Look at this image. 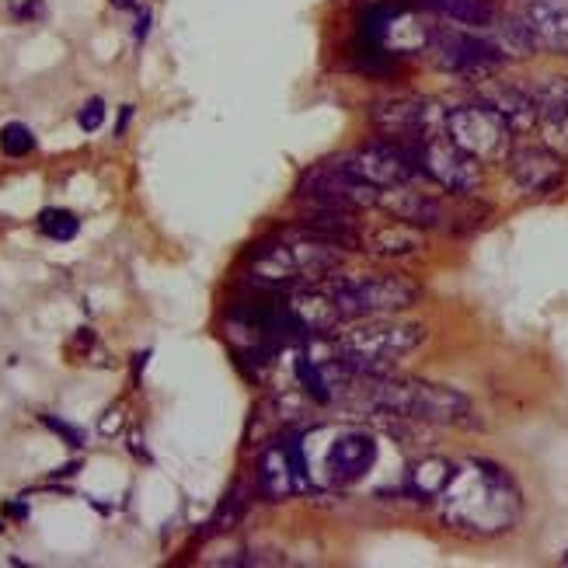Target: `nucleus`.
<instances>
[{
	"label": "nucleus",
	"mask_w": 568,
	"mask_h": 568,
	"mask_svg": "<svg viewBox=\"0 0 568 568\" xmlns=\"http://www.w3.org/2000/svg\"><path fill=\"white\" fill-rule=\"evenodd\" d=\"M481 102L488 109H496L506 122L509 130H534L537 126V102H534V91H524L516 84H506V81H491L481 88Z\"/></svg>",
	"instance_id": "20"
},
{
	"label": "nucleus",
	"mask_w": 568,
	"mask_h": 568,
	"mask_svg": "<svg viewBox=\"0 0 568 568\" xmlns=\"http://www.w3.org/2000/svg\"><path fill=\"white\" fill-rule=\"evenodd\" d=\"M14 14H18L21 21H29V18H36V14H42V0H29V4L18 8Z\"/></svg>",
	"instance_id": "27"
},
{
	"label": "nucleus",
	"mask_w": 568,
	"mask_h": 568,
	"mask_svg": "<svg viewBox=\"0 0 568 568\" xmlns=\"http://www.w3.org/2000/svg\"><path fill=\"white\" fill-rule=\"evenodd\" d=\"M377 436L366 429H338L332 433L328 447L321 450V460L307 464L311 485L325 488H349L359 485L377 464Z\"/></svg>",
	"instance_id": "7"
},
{
	"label": "nucleus",
	"mask_w": 568,
	"mask_h": 568,
	"mask_svg": "<svg viewBox=\"0 0 568 568\" xmlns=\"http://www.w3.org/2000/svg\"><path fill=\"white\" fill-rule=\"evenodd\" d=\"M255 485L265 503H286L301 491H311V471L304 457V439H273L258 454Z\"/></svg>",
	"instance_id": "11"
},
{
	"label": "nucleus",
	"mask_w": 568,
	"mask_h": 568,
	"mask_svg": "<svg viewBox=\"0 0 568 568\" xmlns=\"http://www.w3.org/2000/svg\"><path fill=\"white\" fill-rule=\"evenodd\" d=\"M439 520L467 540H491L520 524L524 488L496 460H464L443 488Z\"/></svg>",
	"instance_id": "1"
},
{
	"label": "nucleus",
	"mask_w": 568,
	"mask_h": 568,
	"mask_svg": "<svg viewBox=\"0 0 568 568\" xmlns=\"http://www.w3.org/2000/svg\"><path fill=\"white\" fill-rule=\"evenodd\" d=\"M130 119H133V105H122V112H119V122H115V136H122V133H126Z\"/></svg>",
	"instance_id": "28"
},
{
	"label": "nucleus",
	"mask_w": 568,
	"mask_h": 568,
	"mask_svg": "<svg viewBox=\"0 0 568 568\" xmlns=\"http://www.w3.org/2000/svg\"><path fill=\"white\" fill-rule=\"evenodd\" d=\"M42 426L45 429H53L67 447H73V450H81L84 447V433L78 429V426H70V423H63V418H57V415H42Z\"/></svg>",
	"instance_id": "25"
},
{
	"label": "nucleus",
	"mask_w": 568,
	"mask_h": 568,
	"mask_svg": "<svg viewBox=\"0 0 568 568\" xmlns=\"http://www.w3.org/2000/svg\"><path fill=\"white\" fill-rule=\"evenodd\" d=\"M102 122H105V102L102 98H91V102L78 112V126L84 133H98L102 130Z\"/></svg>",
	"instance_id": "26"
},
{
	"label": "nucleus",
	"mask_w": 568,
	"mask_h": 568,
	"mask_svg": "<svg viewBox=\"0 0 568 568\" xmlns=\"http://www.w3.org/2000/svg\"><path fill=\"white\" fill-rule=\"evenodd\" d=\"M443 133H447L464 154H471L481 164H506V158L513 151L509 122L496 109H488L485 102L447 109Z\"/></svg>",
	"instance_id": "6"
},
{
	"label": "nucleus",
	"mask_w": 568,
	"mask_h": 568,
	"mask_svg": "<svg viewBox=\"0 0 568 568\" xmlns=\"http://www.w3.org/2000/svg\"><path fill=\"white\" fill-rule=\"evenodd\" d=\"M366 405L394 415L408 418V423H433V426H467L475 423V405L467 394L429 384V381H405V377H366Z\"/></svg>",
	"instance_id": "4"
},
{
	"label": "nucleus",
	"mask_w": 568,
	"mask_h": 568,
	"mask_svg": "<svg viewBox=\"0 0 568 568\" xmlns=\"http://www.w3.org/2000/svg\"><path fill=\"white\" fill-rule=\"evenodd\" d=\"M561 565H568V548H565V555H561Z\"/></svg>",
	"instance_id": "31"
},
{
	"label": "nucleus",
	"mask_w": 568,
	"mask_h": 568,
	"mask_svg": "<svg viewBox=\"0 0 568 568\" xmlns=\"http://www.w3.org/2000/svg\"><path fill=\"white\" fill-rule=\"evenodd\" d=\"M516 21L534 49L568 53V0H527Z\"/></svg>",
	"instance_id": "16"
},
{
	"label": "nucleus",
	"mask_w": 568,
	"mask_h": 568,
	"mask_svg": "<svg viewBox=\"0 0 568 568\" xmlns=\"http://www.w3.org/2000/svg\"><path fill=\"white\" fill-rule=\"evenodd\" d=\"M39 231L49 241H73V237H78V231H81V220L73 216L70 210H42Z\"/></svg>",
	"instance_id": "23"
},
{
	"label": "nucleus",
	"mask_w": 568,
	"mask_h": 568,
	"mask_svg": "<svg viewBox=\"0 0 568 568\" xmlns=\"http://www.w3.org/2000/svg\"><path fill=\"white\" fill-rule=\"evenodd\" d=\"M423 4L443 18L464 24V29H488L496 21V4L491 0H423Z\"/></svg>",
	"instance_id": "22"
},
{
	"label": "nucleus",
	"mask_w": 568,
	"mask_h": 568,
	"mask_svg": "<svg viewBox=\"0 0 568 568\" xmlns=\"http://www.w3.org/2000/svg\"><path fill=\"white\" fill-rule=\"evenodd\" d=\"M509 179L513 185L527 195H548L565 182V158L555 154L551 146H513L509 158Z\"/></svg>",
	"instance_id": "15"
},
{
	"label": "nucleus",
	"mask_w": 568,
	"mask_h": 568,
	"mask_svg": "<svg viewBox=\"0 0 568 568\" xmlns=\"http://www.w3.org/2000/svg\"><path fill=\"white\" fill-rule=\"evenodd\" d=\"M415 154H418V175H426L443 192L475 195L481 189V161L464 154L447 133L423 140L415 146Z\"/></svg>",
	"instance_id": "12"
},
{
	"label": "nucleus",
	"mask_w": 568,
	"mask_h": 568,
	"mask_svg": "<svg viewBox=\"0 0 568 568\" xmlns=\"http://www.w3.org/2000/svg\"><path fill=\"white\" fill-rule=\"evenodd\" d=\"M426 325H418V321L366 317L363 325L332 338V369L345 381L381 377L398 359L412 356L426 342Z\"/></svg>",
	"instance_id": "3"
},
{
	"label": "nucleus",
	"mask_w": 568,
	"mask_h": 568,
	"mask_svg": "<svg viewBox=\"0 0 568 568\" xmlns=\"http://www.w3.org/2000/svg\"><path fill=\"white\" fill-rule=\"evenodd\" d=\"M454 471H457V464H450L447 457H423L408 467L405 491L415 503H433L443 496V488L450 485Z\"/></svg>",
	"instance_id": "21"
},
{
	"label": "nucleus",
	"mask_w": 568,
	"mask_h": 568,
	"mask_svg": "<svg viewBox=\"0 0 568 568\" xmlns=\"http://www.w3.org/2000/svg\"><path fill=\"white\" fill-rule=\"evenodd\" d=\"M381 206H387L394 216L405 220V224H415V227H439V231H460L457 220H475V224H478V216L488 213L485 206H475L471 213H457L447 200H439V195L415 192V189H408V185L384 189Z\"/></svg>",
	"instance_id": "14"
},
{
	"label": "nucleus",
	"mask_w": 568,
	"mask_h": 568,
	"mask_svg": "<svg viewBox=\"0 0 568 568\" xmlns=\"http://www.w3.org/2000/svg\"><path fill=\"white\" fill-rule=\"evenodd\" d=\"M345 321L390 317L423 301V283L405 273H359L325 283Z\"/></svg>",
	"instance_id": "5"
},
{
	"label": "nucleus",
	"mask_w": 568,
	"mask_h": 568,
	"mask_svg": "<svg viewBox=\"0 0 568 568\" xmlns=\"http://www.w3.org/2000/svg\"><path fill=\"white\" fill-rule=\"evenodd\" d=\"M429 57L439 70L454 73V78H467V81H488L506 60L491 39L475 36V32H457V29L433 32Z\"/></svg>",
	"instance_id": "9"
},
{
	"label": "nucleus",
	"mask_w": 568,
	"mask_h": 568,
	"mask_svg": "<svg viewBox=\"0 0 568 568\" xmlns=\"http://www.w3.org/2000/svg\"><path fill=\"white\" fill-rule=\"evenodd\" d=\"M342 168H349L356 179H363L366 185L374 189H398V185H408L415 175H418V154L415 146L408 143H394V140H369L356 151L342 154L338 158Z\"/></svg>",
	"instance_id": "10"
},
{
	"label": "nucleus",
	"mask_w": 568,
	"mask_h": 568,
	"mask_svg": "<svg viewBox=\"0 0 568 568\" xmlns=\"http://www.w3.org/2000/svg\"><path fill=\"white\" fill-rule=\"evenodd\" d=\"M443 119L447 112H439V105L426 102V98H387V102L369 109V126L377 130V136L408 146L443 133Z\"/></svg>",
	"instance_id": "13"
},
{
	"label": "nucleus",
	"mask_w": 568,
	"mask_h": 568,
	"mask_svg": "<svg viewBox=\"0 0 568 568\" xmlns=\"http://www.w3.org/2000/svg\"><path fill=\"white\" fill-rule=\"evenodd\" d=\"M363 252H369L374 258H387V262L412 258V255L426 252V234H423V227L398 220V224H384V227L366 231L363 234Z\"/></svg>",
	"instance_id": "19"
},
{
	"label": "nucleus",
	"mask_w": 568,
	"mask_h": 568,
	"mask_svg": "<svg viewBox=\"0 0 568 568\" xmlns=\"http://www.w3.org/2000/svg\"><path fill=\"white\" fill-rule=\"evenodd\" d=\"M537 102V130L545 146L568 158V81H545L534 91Z\"/></svg>",
	"instance_id": "18"
},
{
	"label": "nucleus",
	"mask_w": 568,
	"mask_h": 568,
	"mask_svg": "<svg viewBox=\"0 0 568 568\" xmlns=\"http://www.w3.org/2000/svg\"><path fill=\"white\" fill-rule=\"evenodd\" d=\"M296 192H301V200L307 206H325V210H342V213L381 206V195H384L381 189L356 179L349 168H342L338 158L311 164L301 175Z\"/></svg>",
	"instance_id": "8"
},
{
	"label": "nucleus",
	"mask_w": 568,
	"mask_h": 568,
	"mask_svg": "<svg viewBox=\"0 0 568 568\" xmlns=\"http://www.w3.org/2000/svg\"><path fill=\"white\" fill-rule=\"evenodd\" d=\"M146 29H151V11H140V18H136V42H143Z\"/></svg>",
	"instance_id": "29"
},
{
	"label": "nucleus",
	"mask_w": 568,
	"mask_h": 568,
	"mask_svg": "<svg viewBox=\"0 0 568 568\" xmlns=\"http://www.w3.org/2000/svg\"><path fill=\"white\" fill-rule=\"evenodd\" d=\"M112 4H115V8H133L136 0H112Z\"/></svg>",
	"instance_id": "30"
},
{
	"label": "nucleus",
	"mask_w": 568,
	"mask_h": 568,
	"mask_svg": "<svg viewBox=\"0 0 568 568\" xmlns=\"http://www.w3.org/2000/svg\"><path fill=\"white\" fill-rule=\"evenodd\" d=\"M0 151H4L8 158H29L36 151L32 130L24 126V122H8V126L0 130Z\"/></svg>",
	"instance_id": "24"
},
{
	"label": "nucleus",
	"mask_w": 568,
	"mask_h": 568,
	"mask_svg": "<svg viewBox=\"0 0 568 568\" xmlns=\"http://www.w3.org/2000/svg\"><path fill=\"white\" fill-rule=\"evenodd\" d=\"M342 262H345V248L296 224L293 231L273 237L252 255L248 280L262 290L290 293L328 280L335 268H342Z\"/></svg>",
	"instance_id": "2"
},
{
	"label": "nucleus",
	"mask_w": 568,
	"mask_h": 568,
	"mask_svg": "<svg viewBox=\"0 0 568 568\" xmlns=\"http://www.w3.org/2000/svg\"><path fill=\"white\" fill-rule=\"evenodd\" d=\"M286 307L296 317V325L304 328V338H328L335 335L345 317L335 304V296L325 286H301V290H290L286 296Z\"/></svg>",
	"instance_id": "17"
}]
</instances>
